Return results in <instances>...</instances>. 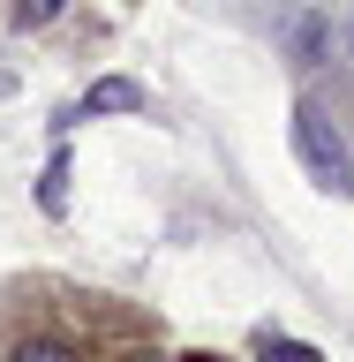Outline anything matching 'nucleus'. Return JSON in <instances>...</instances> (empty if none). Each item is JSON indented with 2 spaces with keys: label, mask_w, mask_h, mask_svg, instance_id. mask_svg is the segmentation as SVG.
I'll return each instance as SVG.
<instances>
[{
  "label": "nucleus",
  "mask_w": 354,
  "mask_h": 362,
  "mask_svg": "<svg viewBox=\"0 0 354 362\" xmlns=\"http://www.w3.org/2000/svg\"><path fill=\"white\" fill-rule=\"evenodd\" d=\"M294 151H302V166H309L317 189L354 197V151H347V136L332 129V113L317 106V98H294Z\"/></svg>",
  "instance_id": "obj_1"
},
{
  "label": "nucleus",
  "mask_w": 354,
  "mask_h": 362,
  "mask_svg": "<svg viewBox=\"0 0 354 362\" xmlns=\"http://www.w3.org/2000/svg\"><path fill=\"white\" fill-rule=\"evenodd\" d=\"M83 113H143V83H129V76H106V83H90V98L68 121H83Z\"/></svg>",
  "instance_id": "obj_2"
},
{
  "label": "nucleus",
  "mask_w": 354,
  "mask_h": 362,
  "mask_svg": "<svg viewBox=\"0 0 354 362\" xmlns=\"http://www.w3.org/2000/svg\"><path fill=\"white\" fill-rule=\"evenodd\" d=\"M324 53H332V16H302V23H294V61L317 68Z\"/></svg>",
  "instance_id": "obj_3"
},
{
  "label": "nucleus",
  "mask_w": 354,
  "mask_h": 362,
  "mask_svg": "<svg viewBox=\"0 0 354 362\" xmlns=\"http://www.w3.org/2000/svg\"><path fill=\"white\" fill-rule=\"evenodd\" d=\"M38 204H45V211H53V219H61V211H68V151H53V158H45V181H38Z\"/></svg>",
  "instance_id": "obj_4"
},
{
  "label": "nucleus",
  "mask_w": 354,
  "mask_h": 362,
  "mask_svg": "<svg viewBox=\"0 0 354 362\" xmlns=\"http://www.w3.org/2000/svg\"><path fill=\"white\" fill-rule=\"evenodd\" d=\"M16 362H76V347H68V339H23Z\"/></svg>",
  "instance_id": "obj_5"
},
{
  "label": "nucleus",
  "mask_w": 354,
  "mask_h": 362,
  "mask_svg": "<svg viewBox=\"0 0 354 362\" xmlns=\"http://www.w3.org/2000/svg\"><path fill=\"white\" fill-rule=\"evenodd\" d=\"M61 8H68V0H16V23H23V30H45Z\"/></svg>",
  "instance_id": "obj_6"
},
{
  "label": "nucleus",
  "mask_w": 354,
  "mask_h": 362,
  "mask_svg": "<svg viewBox=\"0 0 354 362\" xmlns=\"http://www.w3.org/2000/svg\"><path fill=\"white\" fill-rule=\"evenodd\" d=\"M264 362H324V355L302 347V339H264Z\"/></svg>",
  "instance_id": "obj_7"
}]
</instances>
